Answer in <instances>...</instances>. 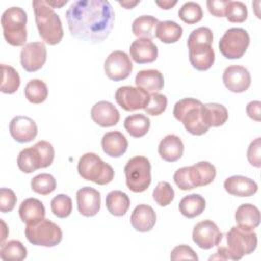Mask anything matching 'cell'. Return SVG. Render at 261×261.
Returning a JSON list of instances; mask_svg holds the SVG:
<instances>
[{
	"label": "cell",
	"mask_w": 261,
	"mask_h": 261,
	"mask_svg": "<svg viewBox=\"0 0 261 261\" xmlns=\"http://www.w3.org/2000/svg\"><path fill=\"white\" fill-rule=\"evenodd\" d=\"M70 35L79 40L100 43L114 24V10L107 0H79L65 13Z\"/></svg>",
	"instance_id": "cell-1"
},
{
	"label": "cell",
	"mask_w": 261,
	"mask_h": 261,
	"mask_svg": "<svg viewBox=\"0 0 261 261\" xmlns=\"http://www.w3.org/2000/svg\"><path fill=\"white\" fill-rule=\"evenodd\" d=\"M35 13V21L40 37L49 45L60 43L63 38V28L59 15L47 1L34 0L32 2Z\"/></svg>",
	"instance_id": "cell-2"
},
{
	"label": "cell",
	"mask_w": 261,
	"mask_h": 261,
	"mask_svg": "<svg viewBox=\"0 0 261 261\" xmlns=\"http://www.w3.org/2000/svg\"><path fill=\"white\" fill-rule=\"evenodd\" d=\"M203 103L195 98H184L173 107V116L180 121L186 130L194 136H201L210 128L203 119Z\"/></svg>",
	"instance_id": "cell-3"
},
{
	"label": "cell",
	"mask_w": 261,
	"mask_h": 261,
	"mask_svg": "<svg viewBox=\"0 0 261 261\" xmlns=\"http://www.w3.org/2000/svg\"><path fill=\"white\" fill-rule=\"evenodd\" d=\"M54 148L47 141H39L34 146L21 150L17 156V166L24 173L50 166L54 160Z\"/></svg>",
	"instance_id": "cell-4"
},
{
	"label": "cell",
	"mask_w": 261,
	"mask_h": 261,
	"mask_svg": "<svg viewBox=\"0 0 261 261\" xmlns=\"http://www.w3.org/2000/svg\"><path fill=\"white\" fill-rule=\"evenodd\" d=\"M28 15L27 12L17 6L7 8L1 16L3 36L6 42L15 47L23 46L27 42Z\"/></svg>",
	"instance_id": "cell-5"
},
{
	"label": "cell",
	"mask_w": 261,
	"mask_h": 261,
	"mask_svg": "<svg viewBox=\"0 0 261 261\" xmlns=\"http://www.w3.org/2000/svg\"><path fill=\"white\" fill-rule=\"evenodd\" d=\"M77 171L84 179L100 186L107 185L114 178L112 166L92 152L82 155L77 163Z\"/></svg>",
	"instance_id": "cell-6"
},
{
	"label": "cell",
	"mask_w": 261,
	"mask_h": 261,
	"mask_svg": "<svg viewBox=\"0 0 261 261\" xmlns=\"http://www.w3.org/2000/svg\"><path fill=\"white\" fill-rule=\"evenodd\" d=\"M257 234L252 229L239 225L232 226L226 233V249L229 260H240L243 256L253 253L257 248Z\"/></svg>",
	"instance_id": "cell-7"
},
{
	"label": "cell",
	"mask_w": 261,
	"mask_h": 261,
	"mask_svg": "<svg viewBox=\"0 0 261 261\" xmlns=\"http://www.w3.org/2000/svg\"><path fill=\"white\" fill-rule=\"evenodd\" d=\"M125 182L127 188L135 193L146 191L151 184V164L145 156L130 158L124 166Z\"/></svg>",
	"instance_id": "cell-8"
},
{
	"label": "cell",
	"mask_w": 261,
	"mask_h": 261,
	"mask_svg": "<svg viewBox=\"0 0 261 261\" xmlns=\"http://www.w3.org/2000/svg\"><path fill=\"white\" fill-rule=\"evenodd\" d=\"M27 240L35 246L55 247L62 241L61 228L49 219H42L24 228Z\"/></svg>",
	"instance_id": "cell-9"
},
{
	"label": "cell",
	"mask_w": 261,
	"mask_h": 261,
	"mask_svg": "<svg viewBox=\"0 0 261 261\" xmlns=\"http://www.w3.org/2000/svg\"><path fill=\"white\" fill-rule=\"evenodd\" d=\"M250 45V36L245 29L230 28L219 40V51L227 59L241 58Z\"/></svg>",
	"instance_id": "cell-10"
},
{
	"label": "cell",
	"mask_w": 261,
	"mask_h": 261,
	"mask_svg": "<svg viewBox=\"0 0 261 261\" xmlns=\"http://www.w3.org/2000/svg\"><path fill=\"white\" fill-rule=\"evenodd\" d=\"M132 70L133 63L124 51L115 50L111 52L104 62V71L107 77L114 82L127 79Z\"/></svg>",
	"instance_id": "cell-11"
},
{
	"label": "cell",
	"mask_w": 261,
	"mask_h": 261,
	"mask_svg": "<svg viewBox=\"0 0 261 261\" xmlns=\"http://www.w3.org/2000/svg\"><path fill=\"white\" fill-rule=\"evenodd\" d=\"M149 98V93L138 87L122 86L115 92V100L117 104L126 111L145 109Z\"/></svg>",
	"instance_id": "cell-12"
},
{
	"label": "cell",
	"mask_w": 261,
	"mask_h": 261,
	"mask_svg": "<svg viewBox=\"0 0 261 261\" xmlns=\"http://www.w3.org/2000/svg\"><path fill=\"white\" fill-rule=\"evenodd\" d=\"M193 241L201 249L209 250L217 245L222 240V232L212 220L206 219L198 222L193 229Z\"/></svg>",
	"instance_id": "cell-13"
},
{
	"label": "cell",
	"mask_w": 261,
	"mask_h": 261,
	"mask_svg": "<svg viewBox=\"0 0 261 261\" xmlns=\"http://www.w3.org/2000/svg\"><path fill=\"white\" fill-rule=\"evenodd\" d=\"M47 59V49L43 42L25 44L20 51V64L29 72H34L43 67Z\"/></svg>",
	"instance_id": "cell-14"
},
{
	"label": "cell",
	"mask_w": 261,
	"mask_h": 261,
	"mask_svg": "<svg viewBox=\"0 0 261 261\" xmlns=\"http://www.w3.org/2000/svg\"><path fill=\"white\" fill-rule=\"evenodd\" d=\"M224 86L233 93H243L251 85V74L249 70L242 65L227 66L222 74Z\"/></svg>",
	"instance_id": "cell-15"
},
{
	"label": "cell",
	"mask_w": 261,
	"mask_h": 261,
	"mask_svg": "<svg viewBox=\"0 0 261 261\" xmlns=\"http://www.w3.org/2000/svg\"><path fill=\"white\" fill-rule=\"evenodd\" d=\"M189 59L192 66L200 71L209 69L215 60V53L210 43L188 44Z\"/></svg>",
	"instance_id": "cell-16"
},
{
	"label": "cell",
	"mask_w": 261,
	"mask_h": 261,
	"mask_svg": "<svg viewBox=\"0 0 261 261\" xmlns=\"http://www.w3.org/2000/svg\"><path fill=\"white\" fill-rule=\"evenodd\" d=\"M9 133L16 142L29 143L37 137L38 126L31 117L18 115L9 122Z\"/></svg>",
	"instance_id": "cell-17"
},
{
	"label": "cell",
	"mask_w": 261,
	"mask_h": 261,
	"mask_svg": "<svg viewBox=\"0 0 261 261\" xmlns=\"http://www.w3.org/2000/svg\"><path fill=\"white\" fill-rule=\"evenodd\" d=\"M76 203L77 210L83 216H95L101 207L100 192L91 187L81 188L76 192Z\"/></svg>",
	"instance_id": "cell-18"
},
{
	"label": "cell",
	"mask_w": 261,
	"mask_h": 261,
	"mask_svg": "<svg viewBox=\"0 0 261 261\" xmlns=\"http://www.w3.org/2000/svg\"><path fill=\"white\" fill-rule=\"evenodd\" d=\"M91 117L98 125L102 127H110L117 124L120 114L111 102L99 101L92 107Z\"/></svg>",
	"instance_id": "cell-19"
},
{
	"label": "cell",
	"mask_w": 261,
	"mask_h": 261,
	"mask_svg": "<svg viewBox=\"0 0 261 261\" xmlns=\"http://www.w3.org/2000/svg\"><path fill=\"white\" fill-rule=\"evenodd\" d=\"M132 59L138 64L151 63L158 57V48L150 39L138 38L129 47Z\"/></svg>",
	"instance_id": "cell-20"
},
{
	"label": "cell",
	"mask_w": 261,
	"mask_h": 261,
	"mask_svg": "<svg viewBox=\"0 0 261 261\" xmlns=\"http://www.w3.org/2000/svg\"><path fill=\"white\" fill-rule=\"evenodd\" d=\"M223 187L228 194L237 197H250L258 191L257 182L243 175H232L227 177L224 180Z\"/></svg>",
	"instance_id": "cell-21"
},
{
	"label": "cell",
	"mask_w": 261,
	"mask_h": 261,
	"mask_svg": "<svg viewBox=\"0 0 261 261\" xmlns=\"http://www.w3.org/2000/svg\"><path fill=\"white\" fill-rule=\"evenodd\" d=\"M130 223L137 231H150L156 223V213L151 206L140 204L134 209L130 215Z\"/></svg>",
	"instance_id": "cell-22"
},
{
	"label": "cell",
	"mask_w": 261,
	"mask_h": 261,
	"mask_svg": "<svg viewBox=\"0 0 261 261\" xmlns=\"http://www.w3.org/2000/svg\"><path fill=\"white\" fill-rule=\"evenodd\" d=\"M185 146L179 137L170 134L165 136L159 143L158 153L160 157L167 162H175L181 158Z\"/></svg>",
	"instance_id": "cell-23"
},
{
	"label": "cell",
	"mask_w": 261,
	"mask_h": 261,
	"mask_svg": "<svg viewBox=\"0 0 261 261\" xmlns=\"http://www.w3.org/2000/svg\"><path fill=\"white\" fill-rule=\"evenodd\" d=\"M101 146L106 155L113 158H118L126 152L128 142L122 133L113 130L106 133L102 137Z\"/></svg>",
	"instance_id": "cell-24"
},
{
	"label": "cell",
	"mask_w": 261,
	"mask_h": 261,
	"mask_svg": "<svg viewBox=\"0 0 261 261\" xmlns=\"http://www.w3.org/2000/svg\"><path fill=\"white\" fill-rule=\"evenodd\" d=\"M189 175L194 188L211 184L216 176L215 166L208 161H200L189 166Z\"/></svg>",
	"instance_id": "cell-25"
},
{
	"label": "cell",
	"mask_w": 261,
	"mask_h": 261,
	"mask_svg": "<svg viewBox=\"0 0 261 261\" xmlns=\"http://www.w3.org/2000/svg\"><path fill=\"white\" fill-rule=\"evenodd\" d=\"M45 207L43 203L36 198L24 199L18 208V214L22 222L27 225L34 224L45 218Z\"/></svg>",
	"instance_id": "cell-26"
},
{
	"label": "cell",
	"mask_w": 261,
	"mask_h": 261,
	"mask_svg": "<svg viewBox=\"0 0 261 261\" xmlns=\"http://www.w3.org/2000/svg\"><path fill=\"white\" fill-rule=\"evenodd\" d=\"M135 83L138 88H141L147 92L157 93L164 86L163 74L157 69H145L140 70L135 79Z\"/></svg>",
	"instance_id": "cell-27"
},
{
	"label": "cell",
	"mask_w": 261,
	"mask_h": 261,
	"mask_svg": "<svg viewBox=\"0 0 261 261\" xmlns=\"http://www.w3.org/2000/svg\"><path fill=\"white\" fill-rule=\"evenodd\" d=\"M234 218L237 225L254 230L260 223V211L253 204H242L237 208Z\"/></svg>",
	"instance_id": "cell-28"
},
{
	"label": "cell",
	"mask_w": 261,
	"mask_h": 261,
	"mask_svg": "<svg viewBox=\"0 0 261 261\" xmlns=\"http://www.w3.org/2000/svg\"><path fill=\"white\" fill-rule=\"evenodd\" d=\"M228 118L227 109L219 103H207L203 105V119L209 127L223 125Z\"/></svg>",
	"instance_id": "cell-29"
},
{
	"label": "cell",
	"mask_w": 261,
	"mask_h": 261,
	"mask_svg": "<svg viewBox=\"0 0 261 261\" xmlns=\"http://www.w3.org/2000/svg\"><path fill=\"white\" fill-rule=\"evenodd\" d=\"M206 207L205 199L199 194H190L185 196L178 204L179 212L187 218L199 216Z\"/></svg>",
	"instance_id": "cell-30"
},
{
	"label": "cell",
	"mask_w": 261,
	"mask_h": 261,
	"mask_svg": "<svg viewBox=\"0 0 261 261\" xmlns=\"http://www.w3.org/2000/svg\"><path fill=\"white\" fill-rule=\"evenodd\" d=\"M107 210L114 216L124 215L130 205V200L122 191H111L107 194L105 199Z\"/></svg>",
	"instance_id": "cell-31"
},
{
	"label": "cell",
	"mask_w": 261,
	"mask_h": 261,
	"mask_svg": "<svg viewBox=\"0 0 261 261\" xmlns=\"http://www.w3.org/2000/svg\"><path fill=\"white\" fill-rule=\"evenodd\" d=\"M159 20L152 15H142L137 17L132 24L133 34L139 38L153 39L156 37V27Z\"/></svg>",
	"instance_id": "cell-32"
},
{
	"label": "cell",
	"mask_w": 261,
	"mask_h": 261,
	"mask_svg": "<svg viewBox=\"0 0 261 261\" xmlns=\"http://www.w3.org/2000/svg\"><path fill=\"white\" fill-rule=\"evenodd\" d=\"M182 36V28L172 20L159 21L156 27V37L165 44L177 42Z\"/></svg>",
	"instance_id": "cell-33"
},
{
	"label": "cell",
	"mask_w": 261,
	"mask_h": 261,
	"mask_svg": "<svg viewBox=\"0 0 261 261\" xmlns=\"http://www.w3.org/2000/svg\"><path fill=\"white\" fill-rule=\"evenodd\" d=\"M150 124L149 117L141 113L128 115L123 122L124 128L134 138L144 137L148 133Z\"/></svg>",
	"instance_id": "cell-34"
},
{
	"label": "cell",
	"mask_w": 261,
	"mask_h": 261,
	"mask_svg": "<svg viewBox=\"0 0 261 261\" xmlns=\"http://www.w3.org/2000/svg\"><path fill=\"white\" fill-rule=\"evenodd\" d=\"M27 248L20 241L11 240L1 245L0 257L4 261H21L27 258Z\"/></svg>",
	"instance_id": "cell-35"
},
{
	"label": "cell",
	"mask_w": 261,
	"mask_h": 261,
	"mask_svg": "<svg viewBox=\"0 0 261 261\" xmlns=\"http://www.w3.org/2000/svg\"><path fill=\"white\" fill-rule=\"evenodd\" d=\"M24 96L31 103L40 104L48 97L47 85L42 80L33 79L25 85Z\"/></svg>",
	"instance_id": "cell-36"
},
{
	"label": "cell",
	"mask_w": 261,
	"mask_h": 261,
	"mask_svg": "<svg viewBox=\"0 0 261 261\" xmlns=\"http://www.w3.org/2000/svg\"><path fill=\"white\" fill-rule=\"evenodd\" d=\"M2 77L0 91L4 94L15 93L20 86V77L15 68L10 65L1 64Z\"/></svg>",
	"instance_id": "cell-37"
},
{
	"label": "cell",
	"mask_w": 261,
	"mask_h": 261,
	"mask_svg": "<svg viewBox=\"0 0 261 261\" xmlns=\"http://www.w3.org/2000/svg\"><path fill=\"white\" fill-rule=\"evenodd\" d=\"M32 190L40 195H49L56 189V180L50 173H41L31 180Z\"/></svg>",
	"instance_id": "cell-38"
},
{
	"label": "cell",
	"mask_w": 261,
	"mask_h": 261,
	"mask_svg": "<svg viewBox=\"0 0 261 261\" xmlns=\"http://www.w3.org/2000/svg\"><path fill=\"white\" fill-rule=\"evenodd\" d=\"M178 17L188 24H194L202 19L203 10L197 2L188 1L179 8Z\"/></svg>",
	"instance_id": "cell-39"
},
{
	"label": "cell",
	"mask_w": 261,
	"mask_h": 261,
	"mask_svg": "<svg viewBox=\"0 0 261 261\" xmlns=\"http://www.w3.org/2000/svg\"><path fill=\"white\" fill-rule=\"evenodd\" d=\"M51 210L59 218H65L72 211L71 198L65 194H59L51 200Z\"/></svg>",
	"instance_id": "cell-40"
},
{
	"label": "cell",
	"mask_w": 261,
	"mask_h": 261,
	"mask_svg": "<svg viewBox=\"0 0 261 261\" xmlns=\"http://www.w3.org/2000/svg\"><path fill=\"white\" fill-rule=\"evenodd\" d=\"M225 17L230 22H244L248 17V9L241 1H228L225 9Z\"/></svg>",
	"instance_id": "cell-41"
},
{
	"label": "cell",
	"mask_w": 261,
	"mask_h": 261,
	"mask_svg": "<svg viewBox=\"0 0 261 261\" xmlns=\"http://www.w3.org/2000/svg\"><path fill=\"white\" fill-rule=\"evenodd\" d=\"M154 201L162 207L169 205L174 199V191L169 182L159 181L153 191Z\"/></svg>",
	"instance_id": "cell-42"
},
{
	"label": "cell",
	"mask_w": 261,
	"mask_h": 261,
	"mask_svg": "<svg viewBox=\"0 0 261 261\" xmlns=\"http://www.w3.org/2000/svg\"><path fill=\"white\" fill-rule=\"evenodd\" d=\"M167 107V98L165 95L160 93H152L150 95L149 101L145 107L147 114L157 116L162 114Z\"/></svg>",
	"instance_id": "cell-43"
},
{
	"label": "cell",
	"mask_w": 261,
	"mask_h": 261,
	"mask_svg": "<svg viewBox=\"0 0 261 261\" xmlns=\"http://www.w3.org/2000/svg\"><path fill=\"white\" fill-rule=\"evenodd\" d=\"M213 42V34L212 31L207 27H200L193 30L188 38V44H196V43H210Z\"/></svg>",
	"instance_id": "cell-44"
},
{
	"label": "cell",
	"mask_w": 261,
	"mask_h": 261,
	"mask_svg": "<svg viewBox=\"0 0 261 261\" xmlns=\"http://www.w3.org/2000/svg\"><path fill=\"white\" fill-rule=\"evenodd\" d=\"M17 198L14 192L8 188L0 189V211L2 213L11 212L16 204Z\"/></svg>",
	"instance_id": "cell-45"
},
{
	"label": "cell",
	"mask_w": 261,
	"mask_h": 261,
	"mask_svg": "<svg viewBox=\"0 0 261 261\" xmlns=\"http://www.w3.org/2000/svg\"><path fill=\"white\" fill-rule=\"evenodd\" d=\"M170 259L173 261L176 260H195L197 261L199 258L195 251L188 245H179L173 248L170 253Z\"/></svg>",
	"instance_id": "cell-46"
},
{
	"label": "cell",
	"mask_w": 261,
	"mask_h": 261,
	"mask_svg": "<svg viewBox=\"0 0 261 261\" xmlns=\"http://www.w3.org/2000/svg\"><path fill=\"white\" fill-rule=\"evenodd\" d=\"M261 138H256L248 147L247 158L251 165L255 167L261 166Z\"/></svg>",
	"instance_id": "cell-47"
},
{
	"label": "cell",
	"mask_w": 261,
	"mask_h": 261,
	"mask_svg": "<svg viewBox=\"0 0 261 261\" xmlns=\"http://www.w3.org/2000/svg\"><path fill=\"white\" fill-rule=\"evenodd\" d=\"M173 180L175 185L182 191H190L195 189L190 179L189 166H185L177 169L173 174Z\"/></svg>",
	"instance_id": "cell-48"
},
{
	"label": "cell",
	"mask_w": 261,
	"mask_h": 261,
	"mask_svg": "<svg viewBox=\"0 0 261 261\" xmlns=\"http://www.w3.org/2000/svg\"><path fill=\"white\" fill-rule=\"evenodd\" d=\"M228 1L229 0H208L206 2L208 11L216 17H223L225 16V9Z\"/></svg>",
	"instance_id": "cell-49"
},
{
	"label": "cell",
	"mask_w": 261,
	"mask_h": 261,
	"mask_svg": "<svg viewBox=\"0 0 261 261\" xmlns=\"http://www.w3.org/2000/svg\"><path fill=\"white\" fill-rule=\"evenodd\" d=\"M260 110H261V102L260 101H251L247 104L246 112L250 118L255 121H260Z\"/></svg>",
	"instance_id": "cell-50"
},
{
	"label": "cell",
	"mask_w": 261,
	"mask_h": 261,
	"mask_svg": "<svg viewBox=\"0 0 261 261\" xmlns=\"http://www.w3.org/2000/svg\"><path fill=\"white\" fill-rule=\"evenodd\" d=\"M156 2V4L159 6V7H161L162 9H170L171 7H173L176 3H177V1H170V0H163V1H159V0H156L155 1Z\"/></svg>",
	"instance_id": "cell-51"
},
{
	"label": "cell",
	"mask_w": 261,
	"mask_h": 261,
	"mask_svg": "<svg viewBox=\"0 0 261 261\" xmlns=\"http://www.w3.org/2000/svg\"><path fill=\"white\" fill-rule=\"evenodd\" d=\"M118 3L123 6L125 9H132L134 8L137 4L140 3V0H136V1H129V0H122V1H118Z\"/></svg>",
	"instance_id": "cell-52"
},
{
	"label": "cell",
	"mask_w": 261,
	"mask_h": 261,
	"mask_svg": "<svg viewBox=\"0 0 261 261\" xmlns=\"http://www.w3.org/2000/svg\"><path fill=\"white\" fill-rule=\"evenodd\" d=\"M47 3H48L51 7L56 8V7H61V6H63L64 4H66V3H67V0H62V1H49V0H47Z\"/></svg>",
	"instance_id": "cell-53"
},
{
	"label": "cell",
	"mask_w": 261,
	"mask_h": 261,
	"mask_svg": "<svg viewBox=\"0 0 261 261\" xmlns=\"http://www.w3.org/2000/svg\"><path fill=\"white\" fill-rule=\"evenodd\" d=\"M1 223L3 224V233H2V238H1V244H3V243H4V240L6 239V237H7L8 233H5V231H7V228H6L5 222H4L2 219H1Z\"/></svg>",
	"instance_id": "cell-54"
}]
</instances>
